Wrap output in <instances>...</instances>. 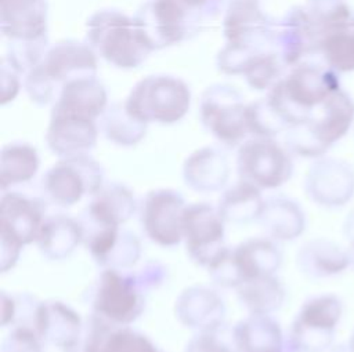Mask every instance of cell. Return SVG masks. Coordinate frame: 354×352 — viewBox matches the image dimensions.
Segmentation results:
<instances>
[{"label": "cell", "instance_id": "24", "mask_svg": "<svg viewBox=\"0 0 354 352\" xmlns=\"http://www.w3.org/2000/svg\"><path fill=\"white\" fill-rule=\"evenodd\" d=\"M230 178V162L218 146H202L194 150L183 164L185 185L198 193H216L224 189Z\"/></svg>", "mask_w": 354, "mask_h": 352}, {"label": "cell", "instance_id": "30", "mask_svg": "<svg viewBox=\"0 0 354 352\" xmlns=\"http://www.w3.org/2000/svg\"><path fill=\"white\" fill-rule=\"evenodd\" d=\"M297 268L308 277H326L343 272L348 265L347 251L326 239L304 243L297 251Z\"/></svg>", "mask_w": 354, "mask_h": 352}, {"label": "cell", "instance_id": "14", "mask_svg": "<svg viewBox=\"0 0 354 352\" xmlns=\"http://www.w3.org/2000/svg\"><path fill=\"white\" fill-rule=\"evenodd\" d=\"M187 206L183 195L171 188L147 192L138 203L140 224L145 236L162 247L178 246L184 239Z\"/></svg>", "mask_w": 354, "mask_h": 352}, {"label": "cell", "instance_id": "4", "mask_svg": "<svg viewBox=\"0 0 354 352\" xmlns=\"http://www.w3.org/2000/svg\"><path fill=\"white\" fill-rule=\"evenodd\" d=\"M86 43L97 55L120 69H134L152 52L133 17L120 10L104 8L86 22Z\"/></svg>", "mask_w": 354, "mask_h": 352}, {"label": "cell", "instance_id": "41", "mask_svg": "<svg viewBox=\"0 0 354 352\" xmlns=\"http://www.w3.org/2000/svg\"><path fill=\"white\" fill-rule=\"evenodd\" d=\"M134 275L145 291L160 287L167 277V266L160 261L151 260L134 271Z\"/></svg>", "mask_w": 354, "mask_h": 352}, {"label": "cell", "instance_id": "11", "mask_svg": "<svg viewBox=\"0 0 354 352\" xmlns=\"http://www.w3.org/2000/svg\"><path fill=\"white\" fill-rule=\"evenodd\" d=\"M246 106L242 94L225 83L209 86L199 101L202 126L224 146L241 145L248 134Z\"/></svg>", "mask_w": 354, "mask_h": 352}, {"label": "cell", "instance_id": "28", "mask_svg": "<svg viewBox=\"0 0 354 352\" xmlns=\"http://www.w3.org/2000/svg\"><path fill=\"white\" fill-rule=\"evenodd\" d=\"M41 255L50 261L69 258L83 244V231L77 218L66 214L47 217L36 240Z\"/></svg>", "mask_w": 354, "mask_h": 352}, {"label": "cell", "instance_id": "44", "mask_svg": "<svg viewBox=\"0 0 354 352\" xmlns=\"http://www.w3.org/2000/svg\"><path fill=\"white\" fill-rule=\"evenodd\" d=\"M346 229H348V237L353 239L354 237V211L348 215L347 218V225Z\"/></svg>", "mask_w": 354, "mask_h": 352}, {"label": "cell", "instance_id": "45", "mask_svg": "<svg viewBox=\"0 0 354 352\" xmlns=\"http://www.w3.org/2000/svg\"><path fill=\"white\" fill-rule=\"evenodd\" d=\"M351 243H350V247L346 250L347 251V255H348V261H350V265L354 266V237L350 239Z\"/></svg>", "mask_w": 354, "mask_h": 352}, {"label": "cell", "instance_id": "39", "mask_svg": "<svg viewBox=\"0 0 354 352\" xmlns=\"http://www.w3.org/2000/svg\"><path fill=\"white\" fill-rule=\"evenodd\" d=\"M0 352H47L30 326H14L3 338Z\"/></svg>", "mask_w": 354, "mask_h": 352}, {"label": "cell", "instance_id": "6", "mask_svg": "<svg viewBox=\"0 0 354 352\" xmlns=\"http://www.w3.org/2000/svg\"><path fill=\"white\" fill-rule=\"evenodd\" d=\"M124 106L130 115L147 124H173L189 110L191 90L177 76L149 75L134 84Z\"/></svg>", "mask_w": 354, "mask_h": 352}, {"label": "cell", "instance_id": "46", "mask_svg": "<svg viewBox=\"0 0 354 352\" xmlns=\"http://www.w3.org/2000/svg\"><path fill=\"white\" fill-rule=\"evenodd\" d=\"M217 1L220 3L221 8H223V12H224V10H225L230 4H232V3H238V1H259V0H217Z\"/></svg>", "mask_w": 354, "mask_h": 352}, {"label": "cell", "instance_id": "42", "mask_svg": "<svg viewBox=\"0 0 354 352\" xmlns=\"http://www.w3.org/2000/svg\"><path fill=\"white\" fill-rule=\"evenodd\" d=\"M21 76L18 72L4 57L1 58V105L11 102L21 88Z\"/></svg>", "mask_w": 354, "mask_h": 352}, {"label": "cell", "instance_id": "7", "mask_svg": "<svg viewBox=\"0 0 354 352\" xmlns=\"http://www.w3.org/2000/svg\"><path fill=\"white\" fill-rule=\"evenodd\" d=\"M282 264V251L271 237H250L207 269L210 280L223 289H236L243 282L275 275Z\"/></svg>", "mask_w": 354, "mask_h": 352}, {"label": "cell", "instance_id": "12", "mask_svg": "<svg viewBox=\"0 0 354 352\" xmlns=\"http://www.w3.org/2000/svg\"><path fill=\"white\" fill-rule=\"evenodd\" d=\"M236 171L239 179L259 189H275L293 174L292 153L275 138L252 137L239 145Z\"/></svg>", "mask_w": 354, "mask_h": 352}, {"label": "cell", "instance_id": "32", "mask_svg": "<svg viewBox=\"0 0 354 352\" xmlns=\"http://www.w3.org/2000/svg\"><path fill=\"white\" fill-rule=\"evenodd\" d=\"M40 167L37 149L22 141L8 142L0 153V186L1 192L35 178Z\"/></svg>", "mask_w": 354, "mask_h": 352}, {"label": "cell", "instance_id": "31", "mask_svg": "<svg viewBox=\"0 0 354 352\" xmlns=\"http://www.w3.org/2000/svg\"><path fill=\"white\" fill-rule=\"evenodd\" d=\"M264 200L261 189L239 179L223 190L216 207L225 222L241 225L259 219Z\"/></svg>", "mask_w": 354, "mask_h": 352}, {"label": "cell", "instance_id": "29", "mask_svg": "<svg viewBox=\"0 0 354 352\" xmlns=\"http://www.w3.org/2000/svg\"><path fill=\"white\" fill-rule=\"evenodd\" d=\"M259 224L274 240H295L306 229V214L300 204L286 196H271L264 200Z\"/></svg>", "mask_w": 354, "mask_h": 352}, {"label": "cell", "instance_id": "9", "mask_svg": "<svg viewBox=\"0 0 354 352\" xmlns=\"http://www.w3.org/2000/svg\"><path fill=\"white\" fill-rule=\"evenodd\" d=\"M343 305L335 294H319L306 300L286 335L289 352H325L330 348Z\"/></svg>", "mask_w": 354, "mask_h": 352}, {"label": "cell", "instance_id": "22", "mask_svg": "<svg viewBox=\"0 0 354 352\" xmlns=\"http://www.w3.org/2000/svg\"><path fill=\"white\" fill-rule=\"evenodd\" d=\"M174 313L184 327L196 333L217 331L225 320V304L214 289L192 284L176 298Z\"/></svg>", "mask_w": 354, "mask_h": 352}, {"label": "cell", "instance_id": "2", "mask_svg": "<svg viewBox=\"0 0 354 352\" xmlns=\"http://www.w3.org/2000/svg\"><path fill=\"white\" fill-rule=\"evenodd\" d=\"M223 8L217 0H147L134 14L144 40L152 51L181 43Z\"/></svg>", "mask_w": 354, "mask_h": 352}, {"label": "cell", "instance_id": "23", "mask_svg": "<svg viewBox=\"0 0 354 352\" xmlns=\"http://www.w3.org/2000/svg\"><path fill=\"white\" fill-rule=\"evenodd\" d=\"M136 211L138 203L130 188L120 182H105L77 219L83 226H122Z\"/></svg>", "mask_w": 354, "mask_h": 352}, {"label": "cell", "instance_id": "13", "mask_svg": "<svg viewBox=\"0 0 354 352\" xmlns=\"http://www.w3.org/2000/svg\"><path fill=\"white\" fill-rule=\"evenodd\" d=\"M189 260L209 269L230 250L225 244V221L210 203L188 204L184 214V239Z\"/></svg>", "mask_w": 354, "mask_h": 352}, {"label": "cell", "instance_id": "50", "mask_svg": "<svg viewBox=\"0 0 354 352\" xmlns=\"http://www.w3.org/2000/svg\"><path fill=\"white\" fill-rule=\"evenodd\" d=\"M310 1H317V0H310Z\"/></svg>", "mask_w": 354, "mask_h": 352}, {"label": "cell", "instance_id": "33", "mask_svg": "<svg viewBox=\"0 0 354 352\" xmlns=\"http://www.w3.org/2000/svg\"><path fill=\"white\" fill-rule=\"evenodd\" d=\"M236 295L250 315H271L283 305L286 291L275 275H266L243 282L236 287Z\"/></svg>", "mask_w": 354, "mask_h": 352}, {"label": "cell", "instance_id": "5", "mask_svg": "<svg viewBox=\"0 0 354 352\" xmlns=\"http://www.w3.org/2000/svg\"><path fill=\"white\" fill-rule=\"evenodd\" d=\"M354 124V99L343 88L333 92L311 117L285 133V146L292 155L322 157Z\"/></svg>", "mask_w": 354, "mask_h": 352}, {"label": "cell", "instance_id": "48", "mask_svg": "<svg viewBox=\"0 0 354 352\" xmlns=\"http://www.w3.org/2000/svg\"><path fill=\"white\" fill-rule=\"evenodd\" d=\"M348 346H350L351 351L354 352V331H353V335H351V338H350V341H348Z\"/></svg>", "mask_w": 354, "mask_h": 352}, {"label": "cell", "instance_id": "38", "mask_svg": "<svg viewBox=\"0 0 354 352\" xmlns=\"http://www.w3.org/2000/svg\"><path fill=\"white\" fill-rule=\"evenodd\" d=\"M141 251L140 237L134 232L122 228L115 244L98 265L102 269L112 268L126 271L138 262Z\"/></svg>", "mask_w": 354, "mask_h": 352}, {"label": "cell", "instance_id": "37", "mask_svg": "<svg viewBox=\"0 0 354 352\" xmlns=\"http://www.w3.org/2000/svg\"><path fill=\"white\" fill-rule=\"evenodd\" d=\"M246 120L249 134H252V137L275 138L281 133H286L285 124L281 121L266 97L248 104Z\"/></svg>", "mask_w": 354, "mask_h": 352}, {"label": "cell", "instance_id": "35", "mask_svg": "<svg viewBox=\"0 0 354 352\" xmlns=\"http://www.w3.org/2000/svg\"><path fill=\"white\" fill-rule=\"evenodd\" d=\"M318 54L322 55L325 65L337 73L354 72V29L348 28L337 30L326 36Z\"/></svg>", "mask_w": 354, "mask_h": 352}, {"label": "cell", "instance_id": "34", "mask_svg": "<svg viewBox=\"0 0 354 352\" xmlns=\"http://www.w3.org/2000/svg\"><path fill=\"white\" fill-rule=\"evenodd\" d=\"M147 123L130 115L124 102H113L100 116V130L104 137L118 146L130 148L142 141L147 134Z\"/></svg>", "mask_w": 354, "mask_h": 352}, {"label": "cell", "instance_id": "20", "mask_svg": "<svg viewBox=\"0 0 354 352\" xmlns=\"http://www.w3.org/2000/svg\"><path fill=\"white\" fill-rule=\"evenodd\" d=\"M319 39L306 7L290 8L279 21L275 30V51L286 65L292 68L311 54H318Z\"/></svg>", "mask_w": 354, "mask_h": 352}, {"label": "cell", "instance_id": "8", "mask_svg": "<svg viewBox=\"0 0 354 352\" xmlns=\"http://www.w3.org/2000/svg\"><path fill=\"white\" fill-rule=\"evenodd\" d=\"M147 291L134 272L106 268L97 277L90 294L91 313L113 324L130 326L145 309Z\"/></svg>", "mask_w": 354, "mask_h": 352}, {"label": "cell", "instance_id": "40", "mask_svg": "<svg viewBox=\"0 0 354 352\" xmlns=\"http://www.w3.org/2000/svg\"><path fill=\"white\" fill-rule=\"evenodd\" d=\"M184 352H235V348L217 331H199L187 342Z\"/></svg>", "mask_w": 354, "mask_h": 352}, {"label": "cell", "instance_id": "25", "mask_svg": "<svg viewBox=\"0 0 354 352\" xmlns=\"http://www.w3.org/2000/svg\"><path fill=\"white\" fill-rule=\"evenodd\" d=\"M47 0H0V29L7 40L47 36Z\"/></svg>", "mask_w": 354, "mask_h": 352}, {"label": "cell", "instance_id": "15", "mask_svg": "<svg viewBox=\"0 0 354 352\" xmlns=\"http://www.w3.org/2000/svg\"><path fill=\"white\" fill-rule=\"evenodd\" d=\"M46 202L15 190L1 192L0 246L15 250L36 243L46 221Z\"/></svg>", "mask_w": 354, "mask_h": 352}, {"label": "cell", "instance_id": "1", "mask_svg": "<svg viewBox=\"0 0 354 352\" xmlns=\"http://www.w3.org/2000/svg\"><path fill=\"white\" fill-rule=\"evenodd\" d=\"M340 88L337 72L326 65L301 61L268 90L266 98L288 131L307 121Z\"/></svg>", "mask_w": 354, "mask_h": 352}, {"label": "cell", "instance_id": "16", "mask_svg": "<svg viewBox=\"0 0 354 352\" xmlns=\"http://www.w3.org/2000/svg\"><path fill=\"white\" fill-rule=\"evenodd\" d=\"M32 327L44 348L59 352H79L84 324L80 315L68 304L58 300L37 302Z\"/></svg>", "mask_w": 354, "mask_h": 352}, {"label": "cell", "instance_id": "26", "mask_svg": "<svg viewBox=\"0 0 354 352\" xmlns=\"http://www.w3.org/2000/svg\"><path fill=\"white\" fill-rule=\"evenodd\" d=\"M235 352H289L286 337L271 315H248L235 323L231 334Z\"/></svg>", "mask_w": 354, "mask_h": 352}, {"label": "cell", "instance_id": "18", "mask_svg": "<svg viewBox=\"0 0 354 352\" xmlns=\"http://www.w3.org/2000/svg\"><path fill=\"white\" fill-rule=\"evenodd\" d=\"M304 190L319 206H343L354 195V170L344 160L318 157L307 170Z\"/></svg>", "mask_w": 354, "mask_h": 352}, {"label": "cell", "instance_id": "17", "mask_svg": "<svg viewBox=\"0 0 354 352\" xmlns=\"http://www.w3.org/2000/svg\"><path fill=\"white\" fill-rule=\"evenodd\" d=\"M223 33L230 44L275 51L277 21L259 7V1H238L223 12Z\"/></svg>", "mask_w": 354, "mask_h": 352}, {"label": "cell", "instance_id": "3", "mask_svg": "<svg viewBox=\"0 0 354 352\" xmlns=\"http://www.w3.org/2000/svg\"><path fill=\"white\" fill-rule=\"evenodd\" d=\"M97 54L86 41L72 39L50 46L39 65L24 76L29 99L46 106L54 104L64 86L75 79L97 76Z\"/></svg>", "mask_w": 354, "mask_h": 352}, {"label": "cell", "instance_id": "21", "mask_svg": "<svg viewBox=\"0 0 354 352\" xmlns=\"http://www.w3.org/2000/svg\"><path fill=\"white\" fill-rule=\"evenodd\" d=\"M79 352H165L148 335L130 326L90 315Z\"/></svg>", "mask_w": 354, "mask_h": 352}, {"label": "cell", "instance_id": "10", "mask_svg": "<svg viewBox=\"0 0 354 352\" xmlns=\"http://www.w3.org/2000/svg\"><path fill=\"white\" fill-rule=\"evenodd\" d=\"M104 184V168L90 153L58 159L41 178L43 193L59 207H71L84 196L91 197Z\"/></svg>", "mask_w": 354, "mask_h": 352}, {"label": "cell", "instance_id": "49", "mask_svg": "<svg viewBox=\"0 0 354 352\" xmlns=\"http://www.w3.org/2000/svg\"><path fill=\"white\" fill-rule=\"evenodd\" d=\"M351 28L354 29V18H353V21H351Z\"/></svg>", "mask_w": 354, "mask_h": 352}, {"label": "cell", "instance_id": "36", "mask_svg": "<svg viewBox=\"0 0 354 352\" xmlns=\"http://www.w3.org/2000/svg\"><path fill=\"white\" fill-rule=\"evenodd\" d=\"M286 65L282 62L275 51H268L259 55L242 73L246 83L253 90H270L285 75Z\"/></svg>", "mask_w": 354, "mask_h": 352}, {"label": "cell", "instance_id": "27", "mask_svg": "<svg viewBox=\"0 0 354 352\" xmlns=\"http://www.w3.org/2000/svg\"><path fill=\"white\" fill-rule=\"evenodd\" d=\"M108 106V95L104 84L97 79L80 77L64 86L51 110L100 119Z\"/></svg>", "mask_w": 354, "mask_h": 352}, {"label": "cell", "instance_id": "47", "mask_svg": "<svg viewBox=\"0 0 354 352\" xmlns=\"http://www.w3.org/2000/svg\"><path fill=\"white\" fill-rule=\"evenodd\" d=\"M332 352H353V351H351V348H350V346H348V344H347V346H343V345H342V346H339V348L333 349Z\"/></svg>", "mask_w": 354, "mask_h": 352}, {"label": "cell", "instance_id": "19", "mask_svg": "<svg viewBox=\"0 0 354 352\" xmlns=\"http://www.w3.org/2000/svg\"><path fill=\"white\" fill-rule=\"evenodd\" d=\"M95 121L90 117L51 110L46 131L48 149L58 159L88 155L95 148L98 139V126Z\"/></svg>", "mask_w": 354, "mask_h": 352}, {"label": "cell", "instance_id": "43", "mask_svg": "<svg viewBox=\"0 0 354 352\" xmlns=\"http://www.w3.org/2000/svg\"><path fill=\"white\" fill-rule=\"evenodd\" d=\"M18 315V301L17 297L1 291V327L14 326Z\"/></svg>", "mask_w": 354, "mask_h": 352}]
</instances>
